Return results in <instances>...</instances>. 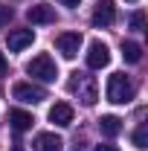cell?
I'll list each match as a JSON object with an SVG mask.
<instances>
[{
	"label": "cell",
	"mask_w": 148,
	"mask_h": 151,
	"mask_svg": "<svg viewBox=\"0 0 148 151\" xmlns=\"http://www.w3.org/2000/svg\"><path fill=\"white\" fill-rule=\"evenodd\" d=\"M70 93H78V99H81V105H87V108H93L96 105V99H99V87H96V78L87 73H73V78H70Z\"/></svg>",
	"instance_id": "1"
},
{
	"label": "cell",
	"mask_w": 148,
	"mask_h": 151,
	"mask_svg": "<svg viewBox=\"0 0 148 151\" xmlns=\"http://www.w3.org/2000/svg\"><path fill=\"white\" fill-rule=\"evenodd\" d=\"M131 99H134V84H131V78L125 73H113L108 78V102L113 105H128Z\"/></svg>",
	"instance_id": "2"
},
{
	"label": "cell",
	"mask_w": 148,
	"mask_h": 151,
	"mask_svg": "<svg viewBox=\"0 0 148 151\" xmlns=\"http://www.w3.org/2000/svg\"><path fill=\"white\" fill-rule=\"evenodd\" d=\"M26 73L35 76V78H41V81H55L58 67H55V61L47 55V52H41V55H35L29 64H26Z\"/></svg>",
	"instance_id": "3"
},
{
	"label": "cell",
	"mask_w": 148,
	"mask_h": 151,
	"mask_svg": "<svg viewBox=\"0 0 148 151\" xmlns=\"http://www.w3.org/2000/svg\"><path fill=\"white\" fill-rule=\"evenodd\" d=\"M12 96H15L18 102H26V105H38V102L47 99V90L38 87V84H32V81H18V84L12 87Z\"/></svg>",
	"instance_id": "4"
},
{
	"label": "cell",
	"mask_w": 148,
	"mask_h": 151,
	"mask_svg": "<svg viewBox=\"0 0 148 151\" xmlns=\"http://www.w3.org/2000/svg\"><path fill=\"white\" fill-rule=\"evenodd\" d=\"M111 64V50H108V44L105 41H93L90 50H87V67L90 70H102V67H108Z\"/></svg>",
	"instance_id": "5"
},
{
	"label": "cell",
	"mask_w": 148,
	"mask_h": 151,
	"mask_svg": "<svg viewBox=\"0 0 148 151\" xmlns=\"http://www.w3.org/2000/svg\"><path fill=\"white\" fill-rule=\"evenodd\" d=\"M55 47L64 58H75L81 50V32H61L55 38Z\"/></svg>",
	"instance_id": "6"
},
{
	"label": "cell",
	"mask_w": 148,
	"mask_h": 151,
	"mask_svg": "<svg viewBox=\"0 0 148 151\" xmlns=\"http://www.w3.org/2000/svg\"><path fill=\"white\" fill-rule=\"evenodd\" d=\"M113 20H116V6H113V0H99L96 9H93V23H96V26H113Z\"/></svg>",
	"instance_id": "7"
},
{
	"label": "cell",
	"mask_w": 148,
	"mask_h": 151,
	"mask_svg": "<svg viewBox=\"0 0 148 151\" xmlns=\"http://www.w3.org/2000/svg\"><path fill=\"white\" fill-rule=\"evenodd\" d=\"M32 41H35V32H32V29H12V32L6 35V47H9L12 52H20V50H26Z\"/></svg>",
	"instance_id": "8"
},
{
	"label": "cell",
	"mask_w": 148,
	"mask_h": 151,
	"mask_svg": "<svg viewBox=\"0 0 148 151\" xmlns=\"http://www.w3.org/2000/svg\"><path fill=\"white\" fill-rule=\"evenodd\" d=\"M26 18L32 23H55V9L50 3H35L26 9Z\"/></svg>",
	"instance_id": "9"
},
{
	"label": "cell",
	"mask_w": 148,
	"mask_h": 151,
	"mask_svg": "<svg viewBox=\"0 0 148 151\" xmlns=\"http://www.w3.org/2000/svg\"><path fill=\"white\" fill-rule=\"evenodd\" d=\"M50 122H55V125H61V128L73 125V105H67V102H55V105L50 108Z\"/></svg>",
	"instance_id": "10"
},
{
	"label": "cell",
	"mask_w": 148,
	"mask_h": 151,
	"mask_svg": "<svg viewBox=\"0 0 148 151\" xmlns=\"http://www.w3.org/2000/svg\"><path fill=\"white\" fill-rule=\"evenodd\" d=\"M61 137H55V134H50V131H44V134H38L35 137V151H61Z\"/></svg>",
	"instance_id": "11"
},
{
	"label": "cell",
	"mask_w": 148,
	"mask_h": 151,
	"mask_svg": "<svg viewBox=\"0 0 148 151\" xmlns=\"http://www.w3.org/2000/svg\"><path fill=\"white\" fill-rule=\"evenodd\" d=\"M99 131L105 134V137H119V134H122V119L113 116V113L102 116V119H99Z\"/></svg>",
	"instance_id": "12"
},
{
	"label": "cell",
	"mask_w": 148,
	"mask_h": 151,
	"mask_svg": "<svg viewBox=\"0 0 148 151\" xmlns=\"http://www.w3.org/2000/svg\"><path fill=\"white\" fill-rule=\"evenodd\" d=\"M9 122H12V128L15 131H26V128H32V113L26 111H9Z\"/></svg>",
	"instance_id": "13"
},
{
	"label": "cell",
	"mask_w": 148,
	"mask_h": 151,
	"mask_svg": "<svg viewBox=\"0 0 148 151\" xmlns=\"http://www.w3.org/2000/svg\"><path fill=\"white\" fill-rule=\"evenodd\" d=\"M122 58H125L128 64H139V61H142V47H139L137 41H125V44H122Z\"/></svg>",
	"instance_id": "14"
},
{
	"label": "cell",
	"mask_w": 148,
	"mask_h": 151,
	"mask_svg": "<svg viewBox=\"0 0 148 151\" xmlns=\"http://www.w3.org/2000/svg\"><path fill=\"white\" fill-rule=\"evenodd\" d=\"M134 145L142 151V148H148V128L145 125H139L137 131H134Z\"/></svg>",
	"instance_id": "15"
},
{
	"label": "cell",
	"mask_w": 148,
	"mask_h": 151,
	"mask_svg": "<svg viewBox=\"0 0 148 151\" xmlns=\"http://www.w3.org/2000/svg\"><path fill=\"white\" fill-rule=\"evenodd\" d=\"M128 26L134 32H145V12H134L131 20H128Z\"/></svg>",
	"instance_id": "16"
},
{
	"label": "cell",
	"mask_w": 148,
	"mask_h": 151,
	"mask_svg": "<svg viewBox=\"0 0 148 151\" xmlns=\"http://www.w3.org/2000/svg\"><path fill=\"white\" fill-rule=\"evenodd\" d=\"M12 15H15V12H12V6L0 3V29H3V26H9V20H12Z\"/></svg>",
	"instance_id": "17"
},
{
	"label": "cell",
	"mask_w": 148,
	"mask_h": 151,
	"mask_svg": "<svg viewBox=\"0 0 148 151\" xmlns=\"http://www.w3.org/2000/svg\"><path fill=\"white\" fill-rule=\"evenodd\" d=\"M6 70H9V64H6V58H3V52H0V76H6Z\"/></svg>",
	"instance_id": "18"
},
{
	"label": "cell",
	"mask_w": 148,
	"mask_h": 151,
	"mask_svg": "<svg viewBox=\"0 0 148 151\" xmlns=\"http://www.w3.org/2000/svg\"><path fill=\"white\" fill-rule=\"evenodd\" d=\"M58 3H61V6H70V9H75V6H78L81 0H58Z\"/></svg>",
	"instance_id": "19"
},
{
	"label": "cell",
	"mask_w": 148,
	"mask_h": 151,
	"mask_svg": "<svg viewBox=\"0 0 148 151\" xmlns=\"http://www.w3.org/2000/svg\"><path fill=\"white\" fill-rule=\"evenodd\" d=\"M96 151H119L116 145H96Z\"/></svg>",
	"instance_id": "20"
},
{
	"label": "cell",
	"mask_w": 148,
	"mask_h": 151,
	"mask_svg": "<svg viewBox=\"0 0 148 151\" xmlns=\"http://www.w3.org/2000/svg\"><path fill=\"white\" fill-rule=\"evenodd\" d=\"M125 3H139V0H125Z\"/></svg>",
	"instance_id": "21"
}]
</instances>
